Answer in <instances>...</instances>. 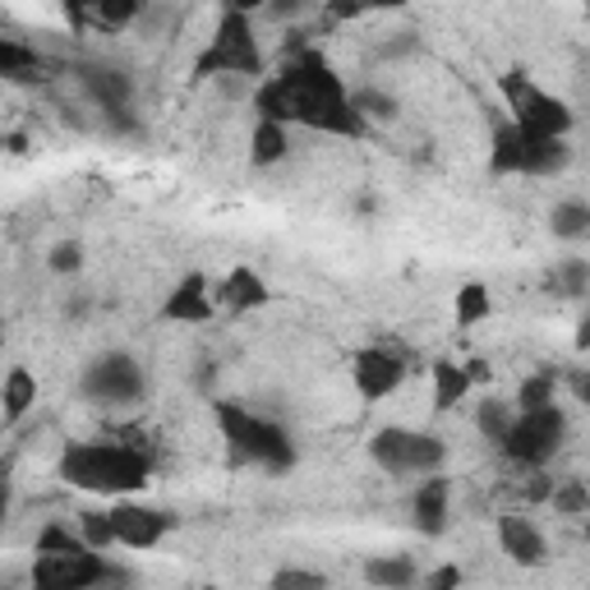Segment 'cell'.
I'll use <instances>...</instances> for the list:
<instances>
[{
    "mask_svg": "<svg viewBox=\"0 0 590 590\" xmlns=\"http://www.w3.org/2000/svg\"><path fill=\"white\" fill-rule=\"evenodd\" d=\"M277 84L291 97V120L314 125V130L332 135H365L369 125L351 107V93L337 84V74L323 65L319 51H300V56L277 74Z\"/></svg>",
    "mask_w": 590,
    "mask_h": 590,
    "instance_id": "6da1fadb",
    "label": "cell"
},
{
    "mask_svg": "<svg viewBox=\"0 0 590 590\" xmlns=\"http://www.w3.org/2000/svg\"><path fill=\"white\" fill-rule=\"evenodd\" d=\"M148 457L125 443H74L61 457V475L93 494H135L148 484Z\"/></svg>",
    "mask_w": 590,
    "mask_h": 590,
    "instance_id": "7a4b0ae2",
    "label": "cell"
},
{
    "mask_svg": "<svg viewBox=\"0 0 590 590\" xmlns=\"http://www.w3.org/2000/svg\"><path fill=\"white\" fill-rule=\"evenodd\" d=\"M199 79H222V74H240V79H259L264 74V51H259V37H254V19L249 10L230 6L217 23V33L208 42V51L199 56L194 65Z\"/></svg>",
    "mask_w": 590,
    "mask_h": 590,
    "instance_id": "3957f363",
    "label": "cell"
},
{
    "mask_svg": "<svg viewBox=\"0 0 590 590\" xmlns=\"http://www.w3.org/2000/svg\"><path fill=\"white\" fill-rule=\"evenodd\" d=\"M369 457L378 471H388L393 480H410V475H443V461H448V443L439 433H420V429H378L369 439Z\"/></svg>",
    "mask_w": 590,
    "mask_h": 590,
    "instance_id": "277c9868",
    "label": "cell"
},
{
    "mask_svg": "<svg viewBox=\"0 0 590 590\" xmlns=\"http://www.w3.org/2000/svg\"><path fill=\"white\" fill-rule=\"evenodd\" d=\"M217 425L222 433L230 439V448H236L240 457L259 461V466L268 471H287L296 461V443L287 439V429L254 416V410H245L240 401H217Z\"/></svg>",
    "mask_w": 590,
    "mask_h": 590,
    "instance_id": "5b68a950",
    "label": "cell"
},
{
    "mask_svg": "<svg viewBox=\"0 0 590 590\" xmlns=\"http://www.w3.org/2000/svg\"><path fill=\"white\" fill-rule=\"evenodd\" d=\"M79 397L93 406H139L148 397V369L130 351H101L79 374Z\"/></svg>",
    "mask_w": 590,
    "mask_h": 590,
    "instance_id": "8992f818",
    "label": "cell"
},
{
    "mask_svg": "<svg viewBox=\"0 0 590 590\" xmlns=\"http://www.w3.org/2000/svg\"><path fill=\"white\" fill-rule=\"evenodd\" d=\"M503 93H507V101H512V120H517L526 135H535V139H568L572 111H568V101H562V97H554V93H545V88H535L522 69L507 74V79H503Z\"/></svg>",
    "mask_w": 590,
    "mask_h": 590,
    "instance_id": "52a82bcc",
    "label": "cell"
},
{
    "mask_svg": "<svg viewBox=\"0 0 590 590\" xmlns=\"http://www.w3.org/2000/svg\"><path fill=\"white\" fill-rule=\"evenodd\" d=\"M562 439H568V416L558 406H549V410H535V416H517L503 452L512 461H522V466H549Z\"/></svg>",
    "mask_w": 590,
    "mask_h": 590,
    "instance_id": "ba28073f",
    "label": "cell"
},
{
    "mask_svg": "<svg viewBox=\"0 0 590 590\" xmlns=\"http://www.w3.org/2000/svg\"><path fill=\"white\" fill-rule=\"evenodd\" d=\"M111 562L79 549V554H37V568H33V590H88L97 577H107Z\"/></svg>",
    "mask_w": 590,
    "mask_h": 590,
    "instance_id": "9c48e42d",
    "label": "cell"
},
{
    "mask_svg": "<svg viewBox=\"0 0 590 590\" xmlns=\"http://www.w3.org/2000/svg\"><path fill=\"white\" fill-rule=\"evenodd\" d=\"M111 522H116V540L125 549H158L167 535H171V526H175L171 512L143 507V503H116L111 507Z\"/></svg>",
    "mask_w": 590,
    "mask_h": 590,
    "instance_id": "30bf717a",
    "label": "cell"
},
{
    "mask_svg": "<svg viewBox=\"0 0 590 590\" xmlns=\"http://www.w3.org/2000/svg\"><path fill=\"white\" fill-rule=\"evenodd\" d=\"M351 374H355V393H361L365 401H383L406 383V361L393 351H383V346H369V351L355 355Z\"/></svg>",
    "mask_w": 590,
    "mask_h": 590,
    "instance_id": "8fae6325",
    "label": "cell"
},
{
    "mask_svg": "<svg viewBox=\"0 0 590 590\" xmlns=\"http://www.w3.org/2000/svg\"><path fill=\"white\" fill-rule=\"evenodd\" d=\"M217 314V287H208L203 272H190L185 281H175V291L162 304L167 323H208Z\"/></svg>",
    "mask_w": 590,
    "mask_h": 590,
    "instance_id": "7c38bea8",
    "label": "cell"
},
{
    "mask_svg": "<svg viewBox=\"0 0 590 590\" xmlns=\"http://www.w3.org/2000/svg\"><path fill=\"white\" fill-rule=\"evenodd\" d=\"M498 545H503V554H507L512 562H517V568H540V562L549 558L545 530L535 526L530 517H517V512L498 517Z\"/></svg>",
    "mask_w": 590,
    "mask_h": 590,
    "instance_id": "4fadbf2b",
    "label": "cell"
},
{
    "mask_svg": "<svg viewBox=\"0 0 590 590\" xmlns=\"http://www.w3.org/2000/svg\"><path fill=\"white\" fill-rule=\"evenodd\" d=\"M79 88H84L107 116L130 111V97H135V79H130L125 69H111V65H79Z\"/></svg>",
    "mask_w": 590,
    "mask_h": 590,
    "instance_id": "5bb4252c",
    "label": "cell"
},
{
    "mask_svg": "<svg viewBox=\"0 0 590 590\" xmlns=\"http://www.w3.org/2000/svg\"><path fill=\"white\" fill-rule=\"evenodd\" d=\"M448 512H452V484L443 475H429L416 490V507H410L416 530L425 535V540H439V535L448 530Z\"/></svg>",
    "mask_w": 590,
    "mask_h": 590,
    "instance_id": "9a60e30c",
    "label": "cell"
},
{
    "mask_svg": "<svg viewBox=\"0 0 590 590\" xmlns=\"http://www.w3.org/2000/svg\"><path fill=\"white\" fill-rule=\"evenodd\" d=\"M217 304H226V310H259V304H268V281L254 268H230L217 281Z\"/></svg>",
    "mask_w": 590,
    "mask_h": 590,
    "instance_id": "2e32d148",
    "label": "cell"
},
{
    "mask_svg": "<svg viewBox=\"0 0 590 590\" xmlns=\"http://www.w3.org/2000/svg\"><path fill=\"white\" fill-rule=\"evenodd\" d=\"M522 158H526V130L517 120H498L490 143V167L498 175H522Z\"/></svg>",
    "mask_w": 590,
    "mask_h": 590,
    "instance_id": "e0dca14e",
    "label": "cell"
},
{
    "mask_svg": "<svg viewBox=\"0 0 590 590\" xmlns=\"http://www.w3.org/2000/svg\"><path fill=\"white\" fill-rule=\"evenodd\" d=\"M572 162L568 139H535L526 135V158H522V175H562Z\"/></svg>",
    "mask_w": 590,
    "mask_h": 590,
    "instance_id": "ac0fdd59",
    "label": "cell"
},
{
    "mask_svg": "<svg viewBox=\"0 0 590 590\" xmlns=\"http://www.w3.org/2000/svg\"><path fill=\"white\" fill-rule=\"evenodd\" d=\"M549 236L554 240H590V199H558L549 208Z\"/></svg>",
    "mask_w": 590,
    "mask_h": 590,
    "instance_id": "d6986e66",
    "label": "cell"
},
{
    "mask_svg": "<svg viewBox=\"0 0 590 590\" xmlns=\"http://www.w3.org/2000/svg\"><path fill=\"white\" fill-rule=\"evenodd\" d=\"M416 558L410 554H383V558H369L365 562V581L374 590H410L416 586Z\"/></svg>",
    "mask_w": 590,
    "mask_h": 590,
    "instance_id": "ffe728a7",
    "label": "cell"
},
{
    "mask_svg": "<svg viewBox=\"0 0 590 590\" xmlns=\"http://www.w3.org/2000/svg\"><path fill=\"white\" fill-rule=\"evenodd\" d=\"M46 61L37 56V46H23L14 37H0V74L14 84H33V79H46Z\"/></svg>",
    "mask_w": 590,
    "mask_h": 590,
    "instance_id": "44dd1931",
    "label": "cell"
},
{
    "mask_svg": "<svg viewBox=\"0 0 590 590\" xmlns=\"http://www.w3.org/2000/svg\"><path fill=\"white\" fill-rule=\"evenodd\" d=\"M0 406H6V425H19L29 410L37 406V378L23 369V365H14L10 374H6V388H0Z\"/></svg>",
    "mask_w": 590,
    "mask_h": 590,
    "instance_id": "7402d4cb",
    "label": "cell"
},
{
    "mask_svg": "<svg viewBox=\"0 0 590 590\" xmlns=\"http://www.w3.org/2000/svg\"><path fill=\"white\" fill-rule=\"evenodd\" d=\"M287 152H291L287 125H277V120H259V125H254V139H249V162L254 167H277Z\"/></svg>",
    "mask_w": 590,
    "mask_h": 590,
    "instance_id": "603a6c76",
    "label": "cell"
},
{
    "mask_svg": "<svg viewBox=\"0 0 590 590\" xmlns=\"http://www.w3.org/2000/svg\"><path fill=\"white\" fill-rule=\"evenodd\" d=\"M512 425H517V406L512 401H503V397H484L480 406H475V429L484 433L490 443H507V433H512Z\"/></svg>",
    "mask_w": 590,
    "mask_h": 590,
    "instance_id": "cb8c5ba5",
    "label": "cell"
},
{
    "mask_svg": "<svg viewBox=\"0 0 590 590\" xmlns=\"http://www.w3.org/2000/svg\"><path fill=\"white\" fill-rule=\"evenodd\" d=\"M471 393V378H466V365H452V361H439L433 365V406L439 410H452L461 406V397Z\"/></svg>",
    "mask_w": 590,
    "mask_h": 590,
    "instance_id": "d4e9b609",
    "label": "cell"
},
{
    "mask_svg": "<svg viewBox=\"0 0 590 590\" xmlns=\"http://www.w3.org/2000/svg\"><path fill=\"white\" fill-rule=\"evenodd\" d=\"M351 107L361 111L365 125H393L397 111H401V107H397V97H393V93H383V88H374V84L361 88V93H351Z\"/></svg>",
    "mask_w": 590,
    "mask_h": 590,
    "instance_id": "484cf974",
    "label": "cell"
},
{
    "mask_svg": "<svg viewBox=\"0 0 590 590\" xmlns=\"http://www.w3.org/2000/svg\"><path fill=\"white\" fill-rule=\"evenodd\" d=\"M549 287H554L562 300L590 296V264H586V259H562V264L549 272Z\"/></svg>",
    "mask_w": 590,
    "mask_h": 590,
    "instance_id": "4316f807",
    "label": "cell"
},
{
    "mask_svg": "<svg viewBox=\"0 0 590 590\" xmlns=\"http://www.w3.org/2000/svg\"><path fill=\"white\" fill-rule=\"evenodd\" d=\"M490 310H494V300H490V287H484V281H466V287L457 291V323L461 328L484 323Z\"/></svg>",
    "mask_w": 590,
    "mask_h": 590,
    "instance_id": "83f0119b",
    "label": "cell"
},
{
    "mask_svg": "<svg viewBox=\"0 0 590 590\" xmlns=\"http://www.w3.org/2000/svg\"><path fill=\"white\" fill-rule=\"evenodd\" d=\"M79 540H84L93 554H107L111 545H120V540H116V522H111V512H97V507L79 512Z\"/></svg>",
    "mask_w": 590,
    "mask_h": 590,
    "instance_id": "f1b7e54d",
    "label": "cell"
},
{
    "mask_svg": "<svg viewBox=\"0 0 590 590\" xmlns=\"http://www.w3.org/2000/svg\"><path fill=\"white\" fill-rule=\"evenodd\" d=\"M84 19H93L101 33H116V29H130V23H139V19H143V10H139V6H130V0H107V6L84 10Z\"/></svg>",
    "mask_w": 590,
    "mask_h": 590,
    "instance_id": "f546056e",
    "label": "cell"
},
{
    "mask_svg": "<svg viewBox=\"0 0 590 590\" xmlns=\"http://www.w3.org/2000/svg\"><path fill=\"white\" fill-rule=\"evenodd\" d=\"M554 406V374H530L517 388V416H535V410Z\"/></svg>",
    "mask_w": 590,
    "mask_h": 590,
    "instance_id": "4dcf8cb0",
    "label": "cell"
},
{
    "mask_svg": "<svg viewBox=\"0 0 590 590\" xmlns=\"http://www.w3.org/2000/svg\"><path fill=\"white\" fill-rule=\"evenodd\" d=\"M268 590H328V577L314 568H277L268 577Z\"/></svg>",
    "mask_w": 590,
    "mask_h": 590,
    "instance_id": "1f68e13d",
    "label": "cell"
},
{
    "mask_svg": "<svg viewBox=\"0 0 590 590\" xmlns=\"http://www.w3.org/2000/svg\"><path fill=\"white\" fill-rule=\"evenodd\" d=\"M46 268L61 272V277H74L84 268V245L79 240H56V245H51V254H46Z\"/></svg>",
    "mask_w": 590,
    "mask_h": 590,
    "instance_id": "d6a6232c",
    "label": "cell"
},
{
    "mask_svg": "<svg viewBox=\"0 0 590 590\" xmlns=\"http://www.w3.org/2000/svg\"><path fill=\"white\" fill-rule=\"evenodd\" d=\"M79 549H88V545L74 530H65V526H46L37 535V554H79Z\"/></svg>",
    "mask_w": 590,
    "mask_h": 590,
    "instance_id": "836d02e7",
    "label": "cell"
},
{
    "mask_svg": "<svg viewBox=\"0 0 590 590\" xmlns=\"http://www.w3.org/2000/svg\"><path fill=\"white\" fill-rule=\"evenodd\" d=\"M554 507L562 512V517H581V512H590V490L577 480H568L562 490H554Z\"/></svg>",
    "mask_w": 590,
    "mask_h": 590,
    "instance_id": "e575fe53",
    "label": "cell"
},
{
    "mask_svg": "<svg viewBox=\"0 0 590 590\" xmlns=\"http://www.w3.org/2000/svg\"><path fill=\"white\" fill-rule=\"evenodd\" d=\"M310 14V6L304 0H277V6H264L259 10V19H272V23H296V19H304Z\"/></svg>",
    "mask_w": 590,
    "mask_h": 590,
    "instance_id": "d590c367",
    "label": "cell"
},
{
    "mask_svg": "<svg viewBox=\"0 0 590 590\" xmlns=\"http://www.w3.org/2000/svg\"><path fill=\"white\" fill-rule=\"evenodd\" d=\"M429 590H461V568L457 562H443V568L429 577Z\"/></svg>",
    "mask_w": 590,
    "mask_h": 590,
    "instance_id": "8d00e7d4",
    "label": "cell"
},
{
    "mask_svg": "<svg viewBox=\"0 0 590 590\" xmlns=\"http://www.w3.org/2000/svg\"><path fill=\"white\" fill-rule=\"evenodd\" d=\"M245 88H249V79H240V74H222V79H217V93L230 97V101L245 97Z\"/></svg>",
    "mask_w": 590,
    "mask_h": 590,
    "instance_id": "74e56055",
    "label": "cell"
},
{
    "mask_svg": "<svg viewBox=\"0 0 590 590\" xmlns=\"http://www.w3.org/2000/svg\"><path fill=\"white\" fill-rule=\"evenodd\" d=\"M125 586H130V577H125L120 568H111L107 577H97V581H93L88 590H125Z\"/></svg>",
    "mask_w": 590,
    "mask_h": 590,
    "instance_id": "f35d334b",
    "label": "cell"
},
{
    "mask_svg": "<svg viewBox=\"0 0 590 590\" xmlns=\"http://www.w3.org/2000/svg\"><path fill=\"white\" fill-rule=\"evenodd\" d=\"M568 388H572V393H577V401H581V406H590V374H586V369H581V374H572V378H568Z\"/></svg>",
    "mask_w": 590,
    "mask_h": 590,
    "instance_id": "ab89813d",
    "label": "cell"
},
{
    "mask_svg": "<svg viewBox=\"0 0 590 590\" xmlns=\"http://www.w3.org/2000/svg\"><path fill=\"white\" fill-rule=\"evenodd\" d=\"M65 314H69V319H84V314H88V296H69V300H65Z\"/></svg>",
    "mask_w": 590,
    "mask_h": 590,
    "instance_id": "60d3db41",
    "label": "cell"
},
{
    "mask_svg": "<svg viewBox=\"0 0 590 590\" xmlns=\"http://www.w3.org/2000/svg\"><path fill=\"white\" fill-rule=\"evenodd\" d=\"M466 378H471V383H480V378H490V365H484V361H471V365H466Z\"/></svg>",
    "mask_w": 590,
    "mask_h": 590,
    "instance_id": "b9f144b4",
    "label": "cell"
},
{
    "mask_svg": "<svg viewBox=\"0 0 590 590\" xmlns=\"http://www.w3.org/2000/svg\"><path fill=\"white\" fill-rule=\"evenodd\" d=\"M577 351H590V314H586L581 328H577Z\"/></svg>",
    "mask_w": 590,
    "mask_h": 590,
    "instance_id": "7bdbcfd3",
    "label": "cell"
},
{
    "mask_svg": "<svg viewBox=\"0 0 590 590\" xmlns=\"http://www.w3.org/2000/svg\"><path fill=\"white\" fill-rule=\"evenodd\" d=\"M199 590H217V586H199Z\"/></svg>",
    "mask_w": 590,
    "mask_h": 590,
    "instance_id": "ee69618b",
    "label": "cell"
}]
</instances>
